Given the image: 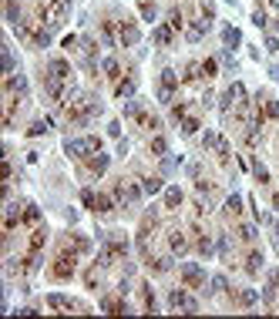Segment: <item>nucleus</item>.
Masks as SVG:
<instances>
[{
	"mask_svg": "<svg viewBox=\"0 0 279 319\" xmlns=\"http://www.w3.org/2000/svg\"><path fill=\"white\" fill-rule=\"evenodd\" d=\"M94 114H101V101L94 98V94H74V98L67 101V121H71V125H84Z\"/></svg>",
	"mask_w": 279,
	"mask_h": 319,
	"instance_id": "1",
	"label": "nucleus"
},
{
	"mask_svg": "<svg viewBox=\"0 0 279 319\" xmlns=\"http://www.w3.org/2000/svg\"><path fill=\"white\" fill-rule=\"evenodd\" d=\"M74 269H78V252H74V249L64 242V249L58 252V259L50 262V272H47V276L54 279V282H67V279H74Z\"/></svg>",
	"mask_w": 279,
	"mask_h": 319,
	"instance_id": "2",
	"label": "nucleus"
},
{
	"mask_svg": "<svg viewBox=\"0 0 279 319\" xmlns=\"http://www.w3.org/2000/svg\"><path fill=\"white\" fill-rule=\"evenodd\" d=\"M111 195H115L118 205H131V202H138L145 195V188H142V182H118Z\"/></svg>",
	"mask_w": 279,
	"mask_h": 319,
	"instance_id": "3",
	"label": "nucleus"
},
{
	"mask_svg": "<svg viewBox=\"0 0 279 319\" xmlns=\"http://www.w3.org/2000/svg\"><path fill=\"white\" fill-rule=\"evenodd\" d=\"M175 87H179V78H175V71L165 67V71L158 74V101H168L175 94Z\"/></svg>",
	"mask_w": 279,
	"mask_h": 319,
	"instance_id": "4",
	"label": "nucleus"
},
{
	"mask_svg": "<svg viewBox=\"0 0 279 319\" xmlns=\"http://www.w3.org/2000/svg\"><path fill=\"white\" fill-rule=\"evenodd\" d=\"M168 309L195 312V309H199V303H195V299H188V296H185V289H172V292H168Z\"/></svg>",
	"mask_w": 279,
	"mask_h": 319,
	"instance_id": "5",
	"label": "nucleus"
},
{
	"mask_svg": "<svg viewBox=\"0 0 279 319\" xmlns=\"http://www.w3.org/2000/svg\"><path fill=\"white\" fill-rule=\"evenodd\" d=\"M182 282L188 286V289H199L202 282H205V272H202V265H182Z\"/></svg>",
	"mask_w": 279,
	"mask_h": 319,
	"instance_id": "6",
	"label": "nucleus"
},
{
	"mask_svg": "<svg viewBox=\"0 0 279 319\" xmlns=\"http://www.w3.org/2000/svg\"><path fill=\"white\" fill-rule=\"evenodd\" d=\"M47 78H58V81H71V64L64 57H54L47 64Z\"/></svg>",
	"mask_w": 279,
	"mask_h": 319,
	"instance_id": "7",
	"label": "nucleus"
},
{
	"mask_svg": "<svg viewBox=\"0 0 279 319\" xmlns=\"http://www.w3.org/2000/svg\"><path fill=\"white\" fill-rule=\"evenodd\" d=\"M138 37H142L138 24L135 21H121V34H118V41H121L125 47H131V44H138Z\"/></svg>",
	"mask_w": 279,
	"mask_h": 319,
	"instance_id": "8",
	"label": "nucleus"
},
{
	"mask_svg": "<svg viewBox=\"0 0 279 319\" xmlns=\"http://www.w3.org/2000/svg\"><path fill=\"white\" fill-rule=\"evenodd\" d=\"M47 309H67V312H78L81 306L74 303L71 296H58V292H50V296H47Z\"/></svg>",
	"mask_w": 279,
	"mask_h": 319,
	"instance_id": "9",
	"label": "nucleus"
},
{
	"mask_svg": "<svg viewBox=\"0 0 279 319\" xmlns=\"http://www.w3.org/2000/svg\"><path fill=\"white\" fill-rule=\"evenodd\" d=\"M4 94H17V98H24V94H27V78L10 74V78L4 81Z\"/></svg>",
	"mask_w": 279,
	"mask_h": 319,
	"instance_id": "10",
	"label": "nucleus"
},
{
	"mask_svg": "<svg viewBox=\"0 0 279 319\" xmlns=\"http://www.w3.org/2000/svg\"><path fill=\"white\" fill-rule=\"evenodd\" d=\"M168 252L172 255H185L188 252V242H185V235H182L179 228H168Z\"/></svg>",
	"mask_w": 279,
	"mask_h": 319,
	"instance_id": "11",
	"label": "nucleus"
},
{
	"mask_svg": "<svg viewBox=\"0 0 279 319\" xmlns=\"http://www.w3.org/2000/svg\"><path fill=\"white\" fill-rule=\"evenodd\" d=\"M21 222H24V225H30V228H37V225H41V208H37L34 202H27L24 212H21Z\"/></svg>",
	"mask_w": 279,
	"mask_h": 319,
	"instance_id": "12",
	"label": "nucleus"
},
{
	"mask_svg": "<svg viewBox=\"0 0 279 319\" xmlns=\"http://www.w3.org/2000/svg\"><path fill=\"white\" fill-rule=\"evenodd\" d=\"M44 242H47V228H44V225H37L34 232H30V239H27V252H41V249H44Z\"/></svg>",
	"mask_w": 279,
	"mask_h": 319,
	"instance_id": "13",
	"label": "nucleus"
},
{
	"mask_svg": "<svg viewBox=\"0 0 279 319\" xmlns=\"http://www.w3.org/2000/svg\"><path fill=\"white\" fill-rule=\"evenodd\" d=\"M145 262H148L151 272H168L172 269V255H148Z\"/></svg>",
	"mask_w": 279,
	"mask_h": 319,
	"instance_id": "14",
	"label": "nucleus"
},
{
	"mask_svg": "<svg viewBox=\"0 0 279 319\" xmlns=\"http://www.w3.org/2000/svg\"><path fill=\"white\" fill-rule=\"evenodd\" d=\"M108 165H111V158H108V155H101V151H98V155H94L91 162H88V171H91V175L98 178V175H104V171H108Z\"/></svg>",
	"mask_w": 279,
	"mask_h": 319,
	"instance_id": "15",
	"label": "nucleus"
},
{
	"mask_svg": "<svg viewBox=\"0 0 279 319\" xmlns=\"http://www.w3.org/2000/svg\"><path fill=\"white\" fill-rule=\"evenodd\" d=\"M259 269H263V252L252 249V252L246 255V276H259Z\"/></svg>",
	"mask_w": 279,
	"mask_h": 319,
	"instance_id": "16",
	"label": "nucleus"
},
{
	"mask_svg": "<svg viewBox=\"0 0 279 319\" xmlns=\"http://www.w3.org/2000/svg\"><path fill=\"white\" fill-rule=\"evenodd\" d=\"M101 71L108 74V81H118V78H121V64H118V57H104V61H101Z\"/></svg>",
	"mask_w": 279,
	"mask_h": 319,
	"instance_id": "17",
	"label": "nucleus"
},
{
	"mask_svg": "<svg viewBox=\"0 0 279 319\" xmlns=\"http://www.w3.org/2000/svg\"><path fill=\"white\" fill-rule=\"evenodd\" d=\"M172 37H175V27H172V24H162V27L155 30V44H158V47H168V44H172Z\"/></svg>",
	"mask_w": 279,
	"mask_h": 319,
	"instance_id": "18",
	"label": "nucleus"
},
{
	"mask_svg": "<svg viewBox=\"0 0 279 319\" xmlns=\"http://www.w3.org/2000/svg\"><path fill=\"white\" fill-rule=\"evenodd\" d=\"M205 30H208V21H192L188 24V41H202V37H205Z\"/></svg>",
	"mask_w": 279,
	"mask_h": 319,
	"instance_id": "19",
	"label": "nucleus"
},
{
	"mask_svg": "<svg viewBox=\"0 0 279 319\" xmlns=\"http://www.w3.org/2000/svg\"><path fill=\"white\" fill-rule=\"evenodd\" d=\"M101 309H104V312H131V306H128V303H118L115 296H104Z\"/></svg>",
	"mask_w": 279,
	"mask_h": 319,
	"instance_id": "20",
	"label": "nucleus"
},
{
	"mask_svg": "<svg viewBox=\"0 0 279 319\" xmlns=\"http://www.w3.org/2000/svg\"><path fill=\"white\" fill-rule=\"evenodd\" d=\"M135 87H138V84H135V78L128 74V78L118 81V91H115V94H118V98H128V94H135Z\"/></svg>",
	"mask_w": 279,
	"mask_h": 319,
	"instance_id": "21",
	"label": "nucleus"
},
{
	"mask_svg": "<svg viewBox=\"0 0 279 319\" xmlns=\"http://www.w3.org/2000/svg\"><path fill=\"white\" fill-rule=\"evenodd\" d=\"M142 299H145V309H148V312H158L155 292H151V286H148V282H142Z\"/></svg>",
	"mask_w": 279,
	"mask_h": 319,
	"instance_id": "22",
	"label": "nucleus"
},
{
	"mask_svg": "<svg viewBox=\"0 0 279 319\" xmlns=\"http://www.w3.org/2000/svg\"><path fill=\"white\" fill-rule=\"evenodd\" d=\"M222 37H225V47H239V30L232 27V24H225V27H222Z\"/></svg>",
	"mask_w": 279,
	"mask_h": 319,
	"instance_id": "23",
	"label": "nucleus"
},
{
	"mask_svg": "<svg viewBox=\"0 0 279 319\" xmlns=\"http://www.w3.org/2000/svg\"><path fill=\"white\" fill-rule=\"evenodd\" d=\"M195 245H199V255H205V259L215 252V249H212V239H208V235H202V232L195 235Z\"/></svg>",
	"mask_w": 279,
	"mask_h": 319,
	"instance_id": "24",
	"label": "nucleus"
},
{
	"mask_svg": "<svg viewBox=\"0 0 279 319\" xmlns=\"http://www.w3.org/2000/svg\"><path fill=\"white\" fill-rule=\"evenodd\" d=\"M118 202H115V195H98V202H94V212H111Z\"/></svg>",
	"mask_w": 279,
	"mask_h": 319,
	"instance_id": "25",
	"label": "nucleus"
},
{
	"mask_svg": "<svg viewBox=\"0 0 279 319\" xmlns=\"http://www.w3.org/2000/svg\"><path fill=\"white\" fill-rule=\"evenodd\" d=\"M30 44H34V47H47V44H50V27H41V30H34Z\"/></svg>",
	"mask_w": 279,
	"mask_h": 319,
	"instance_id": "26",
	"label": "nucleus"
},
{
	"mask_svg": "<svg viewBox=\"0 0 279 319\" xmlns=\"http://www.w3.org/2000/svg\"><path fill=\"white\" fill-rule=\"evenodd\" d=\"M182 205V188H168L165 191V208H179Z\"/></svg>",
	"mask_w": 279,
	"mask_h": 319,
	"instance_id": "27",
	"label": "nucleus"
},
{
	"mask_svg": "<svg viewBox=\"0 0 279 319\" xmlns=\"http://www.w3.org/2000/svg\"><path fill=\"white\" fill-rule=\"evenodd\" d=\"M101 41H104L108 47H115V24H111V21L101 24Z\"/></svg>",
	"mask_w": 279,
	"mask_h": 319,
	"instance_id": "28",
	"label": "nucleus"
},
{
	"mask_svg": "<svg viewBox=\"0 0 279 319\" xmlns=\"http://www.w3.org/2000/svg\"><path fill=\"white\" fill-rule=\"evenodd\" d=\"M236 98H239V94H236V84H232L229 91H225V94L219 98V111H229V108H232V101H236Z\"/></svg>",
	"mask_w": 279,
	"mask_h": 319,
	"instance_id": "29",
	"label": "nucleus"
},
{
	"mask_svg": "<svg viewBox=\"0 0 279 319\" xmlns=\"http://www.w3.org/2000/svg\"><path fill=\"white\" fill-rule=\"evenodd\" d=\"M142 188H145V195H158L162 191V178H142Z\"/></svg>",
	"mask_w": 279,
	"mask_h": 319,
	"instance_id": "30",
	"label": "nucleus"
},
{
	"mask_svg": "<svg viewBox=\"0 0 279 319\" xmlns=\"http://www.w3.org/2000/svg\"><path fill=\"white\" fill-rule=\"evenodd\" d=\"M199 74H202V67H199L195 61H188V64H185V74H182V81H185V84H192Z\"/></svg>",
	"mask_w": 279,
	"mask_h": 319,
	"instance_id": "31",
	"label": "nucleus"
},
{
	"mask_svg": "<svg viewBox=\"0 0 279 319\" xmlns=\"http://www.w3.org/2000/svg\"><path fill=\"white\" fill-rule=\"evenodd\" d=\"M225 212H229V215H242V199H239V195H229V199H225Z\"/></svg>",
	"mask_w": 279,
	"mask_h": 319,
	"instance_id": "32",
	"label": "nucleus"
},
{
	"mask_svg": "<svg viewBox=\"0 0 279 319\" xmlns=\"http://www.w3.org/2000/svg\"><path fill=\"white\" fill-rule=\"evenodd\" d=\"M256 292H252V289H246V292H239V296H236V303L239 306H242V309H249V306H256Z\"/></svg>",
	"mask_w": 279,
	"mask_h": 319,
	"instance_id": "33",
	"label": "nucleus"
},
{
	"mask_svg": "<svg viewBox=\"0 0 279 319\" xmlns=\"http://www.w3.org/2000/svg\"><path fill=\"white\" fill-rule=\"evenodd\" d=\"M202 74H205V78H215V74H219V61H215V57H208V61L202 64Z\"/></svg>",
	"mask_w": 279,
	"mask_h": 319,
	"instance_id": "34",
	"label": "nucleus"
},
{
	"mask_svg": "<svg viewBox=\"0 0 279 319\" xmlns=\"http://www.w3.org/2000/svg\"><path fill=\"white\" fill-rule=\"evenodd\" d=\"M182 131H185V135H195V131H199V118H182Z\"/></svg>",
	"mask_w": 279,
	"mask_h": 319,
	"instance_id": "35",
	"label": "nucleus"
},
{
	"mask_svg": "<svg viewBox=\"0 0 279 319\" xmlns=\"http://www.w3.org/2000/svg\"><path fill=\"white\" fill-rule=\"evenodd\" d=\"M81 47H84V57H94V54H98V44H94L91 37H81Z\"/></svg>",
	"mask_w": 279,
	"mask_h": 319,
	"instance_id": "36",
	"label": "nucleus"
},
{
	"mask_svg": "<svg viewBox=\"0 0 279 319\" xmlns=\"http://www.w3.org/2000/svg\"><path fill=\"white\" fill-rule=\"evenodd\" d=\"M17 17H21V7H17V0H7V21L17 24Z\"/></svg>",
	"mask_w": 279,
	"mask_h": 319,
	"instance_id": "37",
	"label": "nucleus"
},
{
	"mask_svg": "<svg viewBox=\"0 0 279 319\" xmlns=\"http://www.w3.org/2000/svg\"><path fill=\"white\" fill-rule=\"evenodd\" d=\"M151 151H155V155H165V151H168V141H165V138L158 135L155 141H151Z\"/></svg>",
	"mask_w": 279,
	"mask_h": 319,
	"instance_id": "38",
	"label": "nucleus"
},
{
	"mask_svg": "<svg viewBox=\"0 0 279 319\" xmlns=\"http://www.w3.org/2000/svg\"><path fill=\"white\" fill-rule=\"evenodd\" d=\"M81 202H84L88 208H94V202H98V195H94L91 188H84V191H81Z\"/></svg>",
	"mask_w": 279,
	"mask_h": 319,
	"instance_id": "39",
	"label": "nucleus"
},
{
	"mask_svg": "<svg viewBox=\"0 0 279 319\" xmlns=\"http://www.w3.org/2000/svg\"><path fill=\"white\" fill-rule=\"evenodd\" d=\"M239 239L252 242V239H256V228H252V225H239Z\"/></svg>",
	"mask_w": 279,
	"mask_h": 319,
	"instance_id": "40",
	"label": "nucleus"
},
{
	"mask_svg": "<svg viewBox=\"0 0 279 319\" xmlns=\"http://www.w3.org/2000/svg\"><path fill=\"white\" fill-rule=\"evenodd\" d=\"M212 289H215V292H225V289H229V282H225V276H215V279H212Z\"/></svg>",
	"mask_w": 279,
	"mask_h": 319,
	"instance_id": "41",
	"label": "nucleus"
},
{
	"mask_svg": "<svg viewBox=\"0 0 279 319\" xmlns=\"http://www.w3.org/2000/svg\"><path fill=\"white\" fill-rule=\"evenodd\" d=\"M168 24H172L175 30H182V10H172V14H168Z\"/></svg>",
	"mask_w": 279,
	"mask_h": 319,
	"instance_id": "42",
	"label": "nucleus"
},
{
	"mask_svg": "<svg viewBox=\"0 0 279 319\" xmlns=\"http://www.w3.org/2000/svg\"><path fill=\"white\" fill-rule=\"evenodd\" d=\"M185 111H188L185 104H175V108H172V121H179V125H182V118H185Z\"/></svg>",
	"mask_w": 279,
	"mask_h": 319,
	"instance_id": "43",
	"label": "nucleus"
},
{
	"mask_svg": "<svg viewBox=\"0 0 279 319\" xmlns=\"http://www.w3.org/2000/svg\"><path fill=\"white\" fill-rule=\"evenodd\" d=\"M202 14H205V21H212V14H215V4H212V0H202Z\"/></svg>",
	"mask_w": 279,
	"mask_h": 319,
	"instance_id": "44",
	"label": "nucleus"
},
{
	"mask_svg": "<svg viewBox=\"0 0 279 319\" xmlns=\"http://www.w3.org/2000/svg\"><path fill=\"white\" fill-rule=\"evenodd\" d=\"M142 17L145 21H155V4H142Z\"/></svg>",
	"mask_w": 279,
	"mask_h": 319,
	"instance_id": "45",
	"label": "nucleus"
},
{
	"mask_svg": "<svg viewBox=\"0 0 279 319\" xmlns=\"http://www.w3.org/2000/svg\"><path fill=\"white\" fill-rule=\"evenodd\" d=\"M229 249H232V245H229V235H219V252L229 255Z\"/></svg>",
	"mask_w": 279,
	"mask_h": 319,
	"instance_id": "46",
	"label": "nucleus"
},
{
	"mask_svg": "<svg viewBox=\"0 0 279 319\" xmlns=\"http://www.w3.org/2000/svg\"><path fill=\"white\" fill-rule=\"evenodd\" d=\"M252 171H256V178H259V182H263V185H266V182H269V171H266V168H263V165H256V168H252Z\"/></svg>",
	"mask_w": 279,
	"mask_h": 319,
	"instance_id": "47",
	"label": "nucleus"
},
{
	"mask_svg": "<svg viewBox=\"0 0 279 319\" xmlns=\"http://www.w3.org/2000/svg\"><path fill=\"white\" fill-rule=\"evenodd\" d=\"M252 24H256V27H266V10H256V14H252Z\"/></svg>",
	"mask_w": 279,
	"mask_h": 319,
	"instance_id": "48",
	"label": "nucleus"
},
{
	"mask_svg": "<svg viewBox=\"0 0 279 319\" xmlns=\"http://www.w3.org/2000/svg\"><path fill=\"white\" fill-rule=\"evenodd\" d=\"M108 135L118 138V135H121V125H118V121H108Z\"/></svg>",
	"mask_w": 279,
	"mask_h": 319,
	"instance_id": "49",
	"label": "nucleus"
},
{
	"mask_svg": "<svg viewBox=\"0 0 279 319\" xmlns=\"http://www.w3.org/2000/svg\"><path fill=\"white\" fill-rule=\"evenodd\" d=\"M27 135H30V138H37V135H44V125H41V121H37V125H30V128H27Z\"/></svg>",
	"mask_w": 279,
	"mask_h": 319,
	"instance_id": "50",
	"label": "nucleus"
},
{
	"mask_svg": "<svg viewBox=\"0 0 279 319\" xmlns=\"http://www.w3.org/2000/svg\"><path fill=\"white\" fill-rule=\"evenodd\" d=\"M272 208H279V191H272Z\"/></svg>",
	"mask_w": 279,
	"mask_h": 319,
	"instance_id": "51",
	"label": "nucleus"
},
{
	"mask_svg": "<svg viewBox=\"0 0 279 319\" xmlns=\"http://www.w3.org/2000/svg\"><path fill=\"white\" fill-rule=\"evenodd\" d=\"M269 7H272V10H279V0H269Z\"/></svg>",
	"mask_w": 279,
	"mask_h": 319,
	"instance_id": "52",
	"label": "nucleus"
},
{
	"mask_svg": "<svg viewBox=\"0 0 279 319\" xmlns=\"http://www.w3.org/2000/svg\"><path fill=\"white\" fill-rule=\"evenodd\" d=\"M276 27H279V24H276Z\"/></svg>",
	"mask_w": 279,
	"mask_h": 319,
	"instance_id": "53",
	"label": "nucleus"
}]
</instances>
